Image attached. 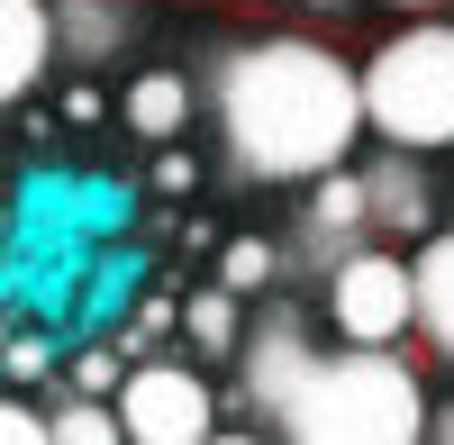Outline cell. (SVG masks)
<instances>
[{
	"label": "cell",
	"instance_id": "obj_1",
	"mask_svg": "<svg viewBox=\"0 0 454 445\" xmlns=\"http://www.w3.org/2000/svg\"><path fill=\"white\" fill-rule=\"evenodd\" d=\"M209 119L246 182H318L355 155V137H372L364 64H346L327 36H300V27L237 36L218 55Z\"/></svg>",
	"mask_w": 454,
	"mask_h": 445
},
{
	"label": "cell",
	"instance_id": "obj_2",
	"mask_svg": "<svg viewBox=\"0 0 454 445\" xmlns=\"http://www.w3.org/2000/svg\"><path fill=\"white\" fill-rule=\"evenodd\" d=\"M427 382L400 346H355L336 337V355L309 363V382L291 391V410L273 418V436L291 445H419L427 436Z\"/></svg>",
	"mask_w": 454,
	"mask_h": 445
},
{
	"label": "cell",
	"instance_id": "obj_3",
	"mask_svg": "<svg viewBox=\"0 0 454 445\" xmlns=\"http://www.w3.org/2000/svg\"><path fill=\"white\" fill-rule=\"evenodd\" d=\"M364 119L409 155L454 145V19H409L364 55Z\"/></svg>",
	"mask_w": 454,
	"mask_h": 445
},
{
	"label": "cell",
	"instance_id": "obj_4",
	"mask_svg": "<svg viewBox=\"0 0 454 445\" xmlns=\"http://www.w3.org/2000/svg\"><path fill=\"white\" fill-rule=\"evenodd\" d=\"M327 327L355 346H400L419 327V264L400 246H346L327 264Z\"/></svg>",
	"mask_w": 454,
	"mask_h": 445
},
{
	"label": "cell",
	"instance_id": "obj_5",
	"mask_svg": "<svg viewBox=\"0 0 454 445\" xmlns=\"http://www.w3.org/2000/svg\"><path fill=\"white\" fill-rule=\"evenodd\" d=\"M119 418H128V445H209L218 436V391H209L200 363L145 355L119 382Z\"/></svg>",
	"mask_w": 454,
	"mask_h": 445
},
{
	"label": "cell",
	"instance_id": "obj_6",
	"mask_svg": "<svg viewBox=\"0 0 454 445\" xmlns=\"http://www.w3.org/2000/svg\"><path fill=\"white\" fill-rule=\"evenodd\" d=\"M309 363H318V346H309V327H300L291 309L254 318L246 346H237V391H246V410H254V418H282L291 391L309 382Z\"/></svg>",
	"mask_w": 454,
	"mask_h": 445
},
{
	"label": "cell",
	"instance_id": "obj_7",
	"mask_svg": "<svg viewBox=\"0 0 454 445\" xmlns=\"http://www.w3.org/2000/svg\"><path fill=\"white\" fill-rule=\"evenodd\" d=\"M55 55H64V19H55V0H0V91L27 100V91L55 73Z\"/></svg>",
	"mask_w": 454,
	"mask_h": 445
},
{
	"label": "cell",
	"instance_id": "obj_8",
	"mask_svg": "<svg viewBox=\"0 0 454 445\" xmlns=\"http://www.w3.org/2000/svg\"><path fill=\"white\" fill-rule=\"evenodd\" d=\"M364 191H372V237H427L436 228V182H427V164L409 145L364 164Z\"/></svg>",
	"mask_w": 454,
	"mask_h": 445
},
{
	"label": "cell",
	"instance_id": "obj_9",
	"mask_svg": "<svg viewBox=\"0 0 454 445\" xmlns=\"http://www.w3.org/2000/svg\"><path fill=\"white\" fill-rule=\"evenodd\" d=\"M119 119H128L137 137L173 145L182 128H192V82H182L173 64H145V73H128V91H119Z\"/></svg>",
	"mask_w": 454,
	"mask_h": 445
},
{
	"label": "cell",
	"instance_id": "obj_10",
	"mask_svg": "<svg viewBox=\"0 0 454 445\" xmlns=\"http://www.w3.org/2000/svg\"><path fill=\"white\" fill-rule=\"evenodd\" d=\"M309 228H318V246H327V264L346 254V237H372V191H364V173H318L309 182Z\"/></svg>",
	"mask_w": 454,
	"mask_h": 445
},
{
	"label": "cell",
	"instance_id": "obj_11",
	"mask_svg": "<svg viewBox=\"0 0 454 445\" xmlns=\"http://www.w3.org/2000/svg\"><path fill=\"white\" fill-rule=\"evenodd\" d=\"M409 264H419V337L454 355V228H427Z\"/></svg>",
	"mask_w": 454,
	"mask_h": 445
},
{
	"label": "cell",
	"instance_id": "obj_12",
	"mask_svg": "<svg viewBox=\"0 0 454 445\" xmlns=\"http://www.w3.org/2000/svg\"><path fill=\"white\" fill-rule=\"evenodd\" d=\"M55 19H64V55L73 64H109L137 36V10L128 0H55Z\"/></svg>",
	"mask_w": 454,
	"mask_h": 445
},
{
	"label": "cell",
	"instance_id": "obj_13",
	"mask_svg": "<svg viewBox=\"0 0 454 445\" xmlns=\"http://www.w3.org/2000/svg\"><path fill=\"white\" fill-rule=\"evenodd\" d=\"M55 445H128L119 391H73V400H55Z\"/></svg>",
	"mask_w": 454,
	"mask_h": 445
},
{
	"label": "cell",
	"instance_id": "obj_14",
	"mask_svg": "<svg viewBox=\"0 0 454 445\" xmlns=\"http://www.w3.org/2000/svg\"><path fill=\"white\" fill-rule=\"evenodd\" d=\"M237 301H246V291H192V301H182V337H192L200 355H237L246 346V327H237Z\"/></svg>",
	"mask_w": 454,
	"mask_h": 445
},
{
	"label": "cell",
	"instance_id": "obj_15",
	"mask_svg": "<svg viewBox=\"0 0 454 445\" xmlns=\"http://www.w3.org/2000/svg\"><path fill=\"white\" fill-rule=\"evenodd\" d=\"M273 273H282V264H273V246H263V237H237V246L218 254V282H227V291H263Z\"/></svg>",
	"mask_w": 454,
	"mask_h": 445
},
{
	"label": "cell",
	"instance_id": "obj_16",
	"mask_svg": "<svg viewBox=\"0 0 454 445\" xmlns=\"http://www.w3.org/2000/svg\"><path fill=\"white\" fill-rule=\"evenodd\" d=\"M46 363H55V346L36 337V327H19L10 337V382H46Z\"/></svg>",
	"mask_w": 454,
	"mask_h": 445
},
{
	"label": "cell",
	"instance_id": "obj_17",
	"mask_svg": "<svg viewBox=\"0 0 454 445\" xmlns=\"http://www.w3.org/2000/svg\"><path fill=\"white\" fill-rule=\"evenodd\" d=\"M0 436L10 445H55V418H36L27 400H10V410H0Z\"/></svg>",
	"mask_w": 454,
	"mask_h": 445
},
{
	"label": "cell",
	"instance_id": "obj_18",
	"mask_svg": "<svg viewBox=\"0 0 454 445\" xmlns=\"http://www.w3.org/2000/svg\"><path fill=\"white\" fill-rule=\"evenodd\" d=\"M128 373H119V355H82L73 363V391H119Z\"/></svg>",
	"mask_w": 454,
	"mask_h": 445
},
{
	"label": "cell",
	"instance_id": "obj_19",
	"mask_svg": "<svg viewBox=\"0 0 454 445\" xmlns=\"http://www.w3.org/2000/svg\"><path fill=\"white\" fill-rule=\"evenodd\" d=\"M427 436H436V445H454V410H436V418H427Z\"/></svg>",
	"mask_w": 454,
	"mask_h": 445
},
{
	"label": "cell",
	"instance_id": "obj_20",
	"mask_svg": "<svg viewBox=\"0 0 454 445\" xmlns=\"http://www.w3.org/2000/svg\"><path fill=\"white\" fill-rule=\"evenodd\" d=\"M382 10H454V0H382Z\"/></svg>",
	"mask_w": 454,
	"mask_h": 445
}]
</instances>
